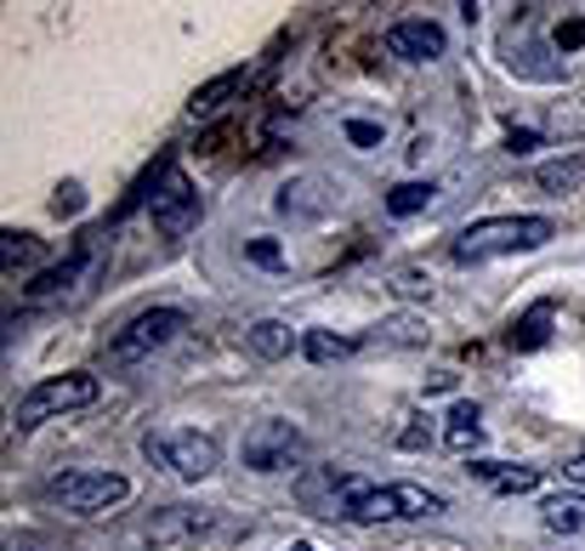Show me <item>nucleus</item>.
<instances>
[{"label": "nucleus", "instance_id": "20", "mask_svg": "<svg viewBox=\"0 0 585 551\" xmlns=\"http://www.w3.org/2000/svg\"><path fill=\"white\" fill-rule=\"evenodd\" d=\"M483 438V420H477V404H454L449 409V427H443V443L454 449V456H466V449Z\"/></svg>", "mask_w": 585, "mask_h": 551}, {"label": "nucleus", "instance_id": "1", "mask_svg": "<svg viewBox=\"0 0 585 551\" xmlns=\"http://www.w3.org/2000/svg\"><path fill=\"white\" fill-rule=\"evenodd\" d=\"M558 222L551 216H483L472 228L454 234V262H495V256H524V250H540L551 245Z\"/></svg>", "mask_w": 585, "mask_h": 551}, {"label": "nucleus", "instance_id": "22", "mask_svg": "<svg viewBox=\"0 0 585 551\" xmlns=\"http://www.w3.org/2000/svg\"><path fill=\"white\" fill-rule=\"evenodd\" d=\"M585 182V159H551V166H535V188L545 193H574Z\"/></svg>", "mask_w": 585, "mask_h": 551}, {"label": "nucleus", "instance_id": "18", "mask_svg": "<svg viewBox=\"0 0 585 551\" xmlns=\"http://www.w3.org/2000/svg\"><path fill=\"white\" fill-rule=\"evenodd\" d=\"M551 313H558L551 302H535L524 318L511 324V347H517V352H535V347H545V341H551Z\"/></svg>", "mask_w": 585, "mask_h": 551}, {"label": "nucleus", "instance_id": "17", "mask_svg": "<svg viewBox=\"0 0 585 551\" xmlns=\"http://www.w3.org/2000/svg\"><path fill=\"white\" fill-rule=\"evenodd\" d=\"M540 524H545L551 535H580V529H585V495H551V501L540 506Z\"/></svg>", "mask_w": 585, "mask_h": 551}, {"label": "nucleus", "instance_id": "31", "mask_svg": "<svg viewBox=\"0 0 585 551\" xmlns=\"http://www.w3.org/2000/svg\"><path fill=\"white\" fill-rule=\"evenodd\" d=\"M284 551H313V546H284Z\"/></svg>", "mask_w": 585, "mask_h": 551}, {"label": "nucleus", "instance_id": "27", "mask_svg": "<svg viewBox=\"0 0 585 551\" xmlns=\"http://www.w3.org/2000/svg\"><path fill=\"white\" fill-rule=\"evenodd\" d=\"M245 250H250V262H256V268H284V250H279L273 239H250Z\"/></svg>", "mask_w": 585, "mask_h": 551}, {"label": "nucleus", "instance_id": "30", "mask_svg": "<svg viewBox=\"0 0 585 551\" xmlns=\"http://www.w3.org/2000/svg\"><path fill=\"white\" fill-rule=\"evenodd\" d=\"M563 472H569V477H574V483H585V449H580V456H574V461H569V466H563Z\"/></svg>", "mask_w": 585, "mask_h": 551}, {"label": "nucleus", "instance_id": "29", "mask_svg": "<svg viewBox=\"0 0 585 551\" xmlns=\"http://www.w3.org/2000/svg\"><path fill=\"white\" fill-rule=\"evenodd\" d=\"M506 148H511V154H535V148H540V137H535V132H511V137H506Z\"/></svg>", "mask_w": 585, "mask_h": 551}, {"label": "nucleus", "instance_id": "3", "mask_svg": "<svg viewBox=\"0 0 585 551\" xmlns=\"http://www.w3.org/2000/svg\"><path fill=\"white\" fill-rule=\"evenodd\" d=\"M449 501L427 483H364L347 506V524H409V517H438Z\"/></svg>", "mask_w": 585, "mask_h": 551}, {"label": "nucleus", "instance_id": "9", "mask_svg": "<svg viewBox=\"0 0 585 551\" xmlns=\"http://www.w3.org/2000/svg\"><path fill=\"white\" fill-rule=\"evenodd\" d=\"M211 529H216V511H211V506H159V511L148 517L143 540H148L154 551H182V546H193V540L211 535Z\"/></svg>", "mask_w": 585, "mask_h": 551}, {"label": "nucleus", "instance_id": "12", "mask_svg": "<svg viewBox=\"0 0 585 551\" xmlns=\"http://www.w3.org/2000/svg\"><path fill=\"white\" fill-rule=\"evenodd\" d=\"M443 52H449V35L432 18H404L386 29V57H398V63H438Z\"/></svg>", "mask_w": 585, "mask_h": 551}, {"label": "nucleus", "instance_id": "24", "mask_svg": "<svg viewBox=\"0 0 585 551\" xmlns=\"http://www.w3.org/2000/svg\"><path fill=\"white\" fill-rule=\"evenodd\" d=\"M551 46H558L563 57L580 52V46H585V18H563V23H558V35H551Z\"/></svg>", "mask_w": 585, "mask_h": 551}, {"label": "nucleus", "instance_id": "4", "mask_svg": "<svg viewBox=\"0 0 585 551\" xmlns=\"http://www.w3.org/2000/svg\"><path fill=\"white\" fill-rule=\"evenodd\" d=\"M143 456L182 483H200L222 466V443L211 432H143Z\"/></svg>", "mask_w": 585, "mask_h": 551}, {"label": "nucleus", "instance_id": "25", "mask_svg": "<svg viewBox=\"0 0 585 551\" xmlns=\"http://www.w3.org/2000/svg\"><path fill=\"white\" fill-rule=\"evenodd\" d=\"M52 211H57V216H80V211H86V188H80V182H63L57 200H52Z\"/></svg>", "mask_w": 585, "mask_h": 551}, {"label": "nucleus", "instance_id": "21", "mask_svg": "<svg viewBox=\"0 0 585 551\" xmlns=\"http://www.w3.org/2000/svg\"><path fill=\"white\" fill-rule=\"evenodd\" d=\"M432 200H438V188L420 182V177H409V182H398L393 193H386V216H415V211H427Z\"/></svg>", "mask_w": 585, "mask_h": 551}, {"label": "nucleus", "instance_id": "19", "mask_svg": "<svg viewBox=\"0 0 585 551\" xmlns=\"http://www.w3.org/2000/svg\"><path fill=\"white\" fill-rule=\"evenodd\" d=\"M302 352L313 364H341V359H352V352H359V341L352 336H336V330H307L302 336Z\"/></svg>", "mask_w": 585, "mask_h": 551}, {"label": "nucleus", "instance_id": "8", "mask_svg": "<svg viewBox=\"0 0 585 551\" xmlns=\"http://www.w3.org/2000/svg\"><path fill=\"white\" fill-rule=\"evenodd\" d=\"M200 216H205V205H200V188H193L188 177L171 171L154 188V228L166 239H188L193 228H200Z\"/></svg>", "mask_w": 585, "mask_h": 551}, {"label": "nucleus", "instance_id": "13", "mask_svg": "<svg viewBox=\"0 0 585 551\" xmlns=\"http://www.w3.org/2000/svg\"><path fill=\"white\" fill-rule=\"evenodd\" d=\"M245 86H250V69H222L216 80H205L200 91L188 97V114H193V120H211V114H222L227 103H234Z\"/></svg>", "mask_w": 585, "mask_h": 551}, {"label": "nucleus", "instance_id": "7", "mask_svg": "<svg viewBox=\"0 0 585 551\" xmlns=\"http://www.w3.org/2000/svg\"><path fill=\"white\" fill-rule=\"evenodd\" d=\"M245 466L250 472H290V466H302L307 461V438L296 420H284V415H268V420H256V427L245 432Z\"/></svg>", "mask_w": 585, "mask_h": 551}, {"label": "nucleus", "instance_id": "14", "mask_svg": "<svg viewBox=\"0 0 585 551\" xmlns=\"http://www.w3.org/2000/svg\"><path fill=\"white\" fill-rule=\"evenodd\" d=\"M245 347H250V359L273 364V359H284V352L296 347V330H290L284 318H256L250 330H245Z\"/></svg>", "mask_w": 585, "mask_h": 551}, {"label": "nucleus", "instance_id": "16", "mask_svg": "<svg viewBox=\"0 0 585 551\" xmlns=\"http://www.w3.org/2000/svg\"><path fill=\"white\" fill-rule=\"evenodd\" d=\"M86 262H91V256H86V250H75V256H69V262H63V268H46V273H41L35 284L23 290V296H29V302H52V296H63V290H69V284H75V279L86 273Z\"/></svg>", "mask_w": 585, "mask_h": 551}, {"label": "nucleus", "instance_id": "28", "mask_svg": "<svg viewBox=\"0 0 585 551\" xmlns=\"http://www.w3.org/2000/svg\"><path fill=\"white\" fill-rule=\"evenodd\" d=\"M398 443H404V449H427V443H432L427 415H415V427H404V432H398Z\"/></svg>", "mask_w": 585, "mask_h": 551}, {"label": "nucleus", "instance_id": "5", "mask_svg": "<svg viewBox=\"0 0 585 551\" xmlns=\"http://www.w3.org/2000/svg\"><path fill=\"white\" fill-rule=\"evenodd\" d=\"M188 330V313L182 307H143L137 318H125L114 341H109V364H143L148 352L171 347Z\"/></svg>", "mask_w": 585, "mask_h": 551}, {"label": "nucleus", "instance_id": "11", "mask_svg": "<svg viewBox=\"0 0 585 551\" xmlns=\"http://www.w3.org/2000/svg\"><path fill=\"white\" fill-rule=\"evenodd\" d=\"M336 205H341V188L330 177H296V182H284L279 200H273V211L284 222H324Z\"/></svg>", "mask_w": 585, "mask_h": 551}, {"label": "nucleus", "instance_id": "26", "mask_svg": "<svg viewBox=\"0 0 585 551\" xmlns=\"http://www.w3.org/2000/svg\"><path fill=\"white\" fill-rule=\"evenodd\" d=\"M347 143L352 148H381V125L375 120H347Z\"/></svg>", "mask_w": 585, "mask_h": 551}, {"label": "nucleus", "instance_id": "15", "mask_svg": "<svg viewBox=\"0 0 585 551\" xmlns=\"http://www.w3.org/2000/svg\"><path fill=\"white\" fill-rule=\"evenodd\" d=\"M472 472L490 483L495 495H529L540 490V466H500V461H472Z\"/></svg>", "mask_w": 585, "mask_h": 551}, {"label": "nucleus", "instance_id": "2", "mask_svg": "<svg viewBox=\"0 0 585 551\" xmlns=\"http://www.w3.org/2000/svg\"><path fill=\"white\" fill-rule=\"evenodd\" d=\"M41 501L52 511H69V517H97V511H114L132 501V477L125 472H91V466H69L41 483Z\"/></svg>", "mask_w": 585, "mask_h": 551}, {"label": "nucleus", "instance_id": "10", "mask_svg": "<svg viewBox=\"0 0 585 551\" xmlns=\"http://www.w3.org/2000/svg\"><path fill=\"white\" fill-rule=\"evenodd\" d=\"M364 490V477H352V472H336V466H313V472H302V483H296V501L313 511V517H347V506H352V495Z\"/></svg>", "mask_w": 585, "mask_h": 551}, {"label": "nucleus", "instance_id": "6", "mask_svg": "<svg viewBox=\"0 0 585 551\" xmlns=\"http://www.w3.org/2000/svg\"><path fill=\"white\" fill-rule=\"evenodd\" d=\"M97 393H103V381H97L91 370H69V375L35 381V386L18 398V427H41V420H52V415L86 409V404H97Z\"/></svg>", "mask_w": 585, "mask_h": 551}, {"label": "nucleus", "instance_id": "23", "mask_svg": "<svg viewBox=\"0 0 585 551\" xmlns=\"http://www.w3.org/2000/svg\"><path fill=\"white\" fill-rule=\"evenodd\" d=\"M0 262H7V273H18V268H35V262H41V239H35V234H18V228H7V234H0Z\"/></svg>", "mask_w": 585, "mask_h": 551}]
</instances>
